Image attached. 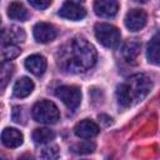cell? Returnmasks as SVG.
I'll return each instance as SVG.
<instances>
[{
  "label": "cell",
  "instance_id": "1",
  "mask_svg": "<svg viewBox=\"0 0 160 160\" xmlns=\"http://www.w3.org/2000/svg\"><path fill=\"white\" fill-rule=\"evenodd\" d=\"M95 62L96 50L84 38L70 39L56 52V64L65 72H85Z\"/></svg>",
  "mask_w": 160,
  "mask_h": 160
},
{
  "label": "cell",
  "instance_id": "2",
  "mask_svg": "<svg viewBox=\"0 0 160 160\" xmlns=\"http://www.w3.org/2000/svg\"><path fill=\"white\" fill-rule=\"evenodd\" d=\"M151 80L144 74H135L130 76L126 82L116 88V99L118 102L124 106H131L141 101L151 90Z\"/></svg>",
  "mask_w": 160,
  "mask_h": 160
},
{
  "label": "cell",
  "instance_id": "3",
  "mask_svg": "<svg viewBox=\"0 0 160 160\" xmlns=\"http://www.w3.org/2000/svg\"><path fill=\"white\" fill-rule=\"evenodd\" d=\"M31 114H32V118H34L35 121L48 124V125L55 124L60 119V112H59L58 106L50 100L38 101L32 106Z\"/></svg>",
  "mask_w": 160,
  "mask_h": 160
},
{
  "label": "cell",
  "instance_id": "4",
  "mask_svg": "<svg viewBox=\"0 0 160 160\" xmlns=\"http://www.w3.org/2000/svg\"><path fill=\"white\" fill-rule=\"evenodd\" d=\"M94 31H95L96 40L106 48H116L120 44L121 35H120L119 29L115 28L114 25L99 22L95 25Z\"/></svg>",
  "mask_w": 160,
  "mask_h": 160
},
{
  "label": "cell",
  "instance_id": "5",
  "mask_svg": "<svg viewBox=\"0 0 160 160\" xmlns=\"http://www.w3.org/2000/svg\"><path fill=\"white\" fill-rule=\"evenodd\" d=\"M55 95L70 110H75L80 105V101H81V91L78 86H74V85L59 86L55 90Z\"/></svg>",
  "mask_w": 160,
  "mask_h": 160
},
{
  "label": "cell",
  "instance_id": "6",
  "mask_svg": "<svg viewBox=\"0 0 160 160\" xmlns=\"http://www.w3.org/2000/svg\"><path fill=\"white\" fill-rule=\"evenodd\" d=\"M146 12L141 9H132L125 16V26L130 31H139L146 25Z\"/></svg>",
  "mask_w": 160,
  "mask_h": 160
},
{
  "label": "cell",
  "instance_id": "7",
  "mask_svg": "<svg viewBox=\"0 0 160 160\" xmlns=\"http://www.w3.org/2000/svg\"><path fill=\"white\" fill-rule=\"evenodd\" d=\"M61 18L64 19H69V20H81L82 18H85L86 15V11L85 9L79 4V2H75V1H66L62 4V6L60 8L59 12H58Z\"/></svg>",
  "mask_w": 160,
  "mask_h": 160
},
{
  "label": "cell",
  "instance_id": "8",
  "mask_svg": "<svg viewBox=\"0 0 160 160\" xmlns=\"http://www.w3.org/2000/svg\"><path fill=\"white\" fill-rule=\"evenodd\" d=\"M32 34H34V38L38 42L45 44V42L54 40L56 38L58 32H56V29L51 24L38 22V24H35V26L32 29Z\"/></svg>",
  "mask_w": 160,
  "mask_h": 160
},
{
  "label": "cell",
  "instance_id": "9",
  "mask_svg": "<svg viewBox=\"0 0 160 160\" xmlns=\"http://www.w3.org/2000/svg\"><path fill=\"white\" fill-rule=\"evenodd\" d=\"M25 40V32L21 28H9L0 32V45L1 46H9V45H16L18 42H22Z\"/></svg>",
  "mask_w": 160,
  "mask_h": 160
},
{
  "label": "cell",
  "instance_id": "10",
  "mask_svg": "<svg viewBox=\"0 0 160 160\" xmlns=\"http://www.w3.org/2000/svg\"><path fill=\"white\" fill-rule=\"evenodd\" d=\"M99 131H100L99 126L90 119H84V120L79 121L74 128L75 135L81 139H91V138L96 136L99 134Z\"/></svg>",
  "mask_w": 160,
  "mask_h": 160
},
{
  "label": "cell",
  "instance_id": "11",
  "mask_svg": "<svg viewBox=\"0 0 160 160\" xmlns=\"http://www.w3.org/2000/svg\"><path fill=\"white\" fill-rule=\"evenodd\" d=\"M119 10V4L116 0H95L94 11L100 18H112Z\"/></svg>",
  "mask_w": 160,
  "mask_h": 160
},
{
  "label": "cell",
  "instance_id": "12",
  "mask_svg": "<svg viewBox=\"0 0 160 160\" xmlns=\"http://www.w3.org/2000/svg\"><path fill=\"white\" fill-rule=\"evenodd\" d=\"M1 142L6 148H18L22 144L24 136L22 134L14 128H5L1 132Z\"/></svg>",
  "mask_w": 160,
  "mask_h": 160
},
{
  "label": "cell",
  "instance_id": "13",
  "mask_svg": "<svg viewBox=\"0 0 160 160\" xmlns=\"http://www.w3.org/2000/svg\"><path fill=\"white\" fill-rule=\"evenodd\" d=\"M25 68L31 74H34L36 76H40L46 70V59L42 55H39V54L30 55L25 60Z\"/></svg>",
  "mask_w": 160,
  "mask_h": 160
},
{
  "label": "cell",
  "instance_id": "14",
  "mask_svg": "<svg viewBox=\"0 0 160 160\" xmlns=\"http://www.w3.org/2000/svg\"><path fill=\"white\" fill-rule=\"evenodd\" d=\"M140 48H141V44L140 41H138L136 39H130L128 41L124 42L122 48H121V54H122V58L126 60V61H134L139 52H140Z\"/></svg>",
  "mask_w": 160,
  "mask_h": 160
},
{
  "label": "cell",
  "instance_id": "15",
  "mask_svg": "<svg viewBox=\"0 0 160 160\" xmlns=\"http://www.w3.org/2000/svg\"><path fill=\"white\" fill-rule=\"evenodd\" d=\"M32 90H34V82L29 78L22 76L15 82L12 92L16 98H26L32 92Z\"/></svg>",
  "mask_w": 160,
  "mask_h": 160
},
{
  "label": "cell",
  "instance_id": "16",
  "mask_svg": "<svg viewBox=\"0 0 160 160\" xmlns=\"http://www.w3.org/2000/svg\"><path fill=\"white\" fill-rule=\"evenodd\" d=\"M12 74H14V65L10 61L0 62V94L4 92Z\"/></svg>",
  "mask_w": 160,
  "mask_h": 160
},
{
  "label": "cell",
  "instance_id": "17",
  "mask_svg": "<svg viewBox=\"0 0 160 160\" xmlns=\"http://www.w3.org/2000/svg\"><path fill=\"white\" fill-rule=\"evenodd\" d=\"M8 15L10 19H14V20H20V21H25L29 16V12L26 10V8L21 4V2H18V1H14L9 5L8 8Z\"/></svg>",
  "mask_w": 160,
  "mask_h": 160
},
{
  "label": "cell",
  "instance_id": "18",
  "mask_svg": "<svg viewBox=\"0 0 160 160\" xmlns=\"http://www.w3.org/2000/svg\"><path fill=\"white\" fill-rule=\"evenodd\" d=\"M148 60L155 65L159 64V34H155L150 40L146 50Z\"/></svg>",
  "mask_w": 160,
  "mask_h": 160
},
{
  "label": "cell",
  "instance_id": "19",
  "mask_svg": "<svg viewBox=\"0 0 160 160\" xmlns=\"http://www.w3.org/2000/svg\"><path fill=\"white\" fill-rule=\"evenodd\" d=\"M54 138H55V134L48 128H39V129H35L34 132H32V140L36 144L50 142Z\"/></svg>",
  "mask_w": 160,
  "mask_h": 160
},
{
  "label": "cell",
  "instance_id": "20",
  "mask_svg": "<svg viewBox=\"0 0 160 160\" xmlns=\"http://www.w3.org/2000/svg\"><path fill=\"white\" fill-rule=\"evenodd\" d=\"M70 150L75 154H90L95 150V145L90 141H84V142H78L72 145Z\"/></svg>",
  "mask_w": 160,
  "mask_h": 160
},
{
  "label": "cell",
  "instance_id": "21",
  "mask_svg": "<svg viewBox=\"0 0 160 160\" xmlns=\"http://www.w3.org/2000/svg\"><path fill=\"white\" fill-rule=\"evenodd\" d=\"M40 156H41L42 159H50V160H51V159H58V158H59V150H58V148H56L55 145L46 146V148L42 149Z\"/></svg>",
  "mask_w": 160,
  "mask_h": 160
},
{
  "label": "cell",
  "instance_id": "22",
  "mask_svg": "<svg viewBox=\"0 0 160 160\" xmlns=\"http://www.w3.org/2000/svg\"><path fill=\"white\" fill-rule=\"evenodd\" d=\"M2 54L8 60H11V59L16 58L20 54V50H19V48L16 45H9V46H4Z\"/></svg>",
  "mask_w": 160,
  "mask_h": 160
},
{
  "label": "cell",
  "instance_id": "23",
  "mask_svg": "<svg viewBox=\"0 0 160 160\" xmlns=\"http://www.w3.org/2000/svg\"><path fill=\"white\" fill-rule=\"evenodd\" d=\"M34 8H36V9H40V10H42V9H46L50 4H51V0H28Z\"/></svg>",
  "mask_w": 160,
  "mask_h": 160
},
{
  "label": "cell",
  "instance_id": "24",
  "mask_svg": "<svg viewBox=\"0 0 160 160\" xmlns=\"http://www.w3.org/2000/svg\"><path fill=\"white\" fill-rule=\"evenodd\" d=\"M12 120L15 122H24V118H22V109L19 108V106H15L14 110H12Z\"/></svg>",
  "mask_w": 160,
  "mask_h": 160
},
{
  "label": "cell",
  "instance_id": "25",
  "mask_svg": "<svg viewBox=\"0 0 160 160\" xmlns=\"http://www.w3.org/2000/svg\"><path fill=\"white\" fill-rule=\"evenodd\" d=\"M98 118H99V120H101V122H104L105 125H109V124H111V118H110V116H108V115L100 114Z\"/></svg>",
  "mask_w": 160,
  "mask_h": 160
},
{
  "label": "cell",
  "instance_id": "26",
  "mask_svg": "<svg viewBox=\"0 0 160 160\" xmlns=\"http://www.w3.org/2000/svg\"><path fill=\"white\" fill-rule=\"evenodd\" d=\"M135 1H136V2H142V4H144V2H148V0H135Z\"/></svg>",
  "mask_w": 160,
  "mask_h": 160
},
{
  "label": "cell",
  "instance_id": "27",
  "mask_svg": "<svg viewBox=\"0 0 160 160\" xmlns=\"http://www.w3.org/2000/svg\"><path fill=\"white\" fill-rule=\"evenodd\" d=\"M80 1H84V0H75V2H80Z\"/></svg>",
  "mask_w": 160,
  "mask_h": 160
},
{
  "label": "cell",
  "instance_id": "28",
  "mask_svg": "<svg viewBox=\"0 0 160 160\" xmlns=\"http://www.w3.org/2000/svg\"><path fill=\"white\" fill-rule=\"evenodd\" d=\"M0 22H1V20H0Z\"/></svg>",
  "mask_w": 160,
  "mask_h": 160
}]
</instances>
